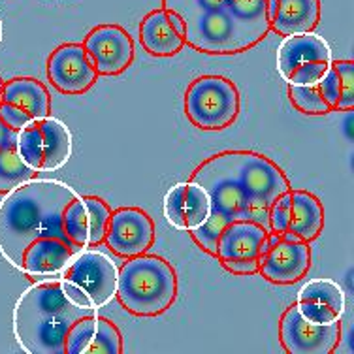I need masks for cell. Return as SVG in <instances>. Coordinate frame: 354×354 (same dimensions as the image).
I'll return each instance as SVG.
<instances>
[{"label":"cell","instance_id":"1","mask_svg":"<svg viewBox=\"0 0 354 354\" xmlns=\"http://www.w3.org/2000/svg\"><path fill=\"white\" fill-rule=\"evenodd\" d=\"M191 179L202 185L209 196V217L191 236L212 257L218 234L234 221H251L270 230L272 204L292 189L285 171L272 158L254 151L217 153L205 158Z\"/></svg>","mask_w":354,"mask_h":354},{"label":"cell","instance_id":"2","mask_svg":"<svg viewBox=\"0 0 354 354\" xmlns=\"http://www.w3.org/2000/svg\"><path fill=\"white\" fill-rule=\"evenodd\" d=\"M185 23V41L207 55H238L272 30L270 0H162Z\"/></svg>","mask_w":354,"mask_h":354},{"label":"cell","instance_id":"3","mask_svg":"<svg viewBox=\"0 0 354 354\" xmlns=\"http://www.w3.org/2000/svg\"><path fill=\"white\" fill-rule=\"evenodd\" d=\"M77 196L75 189L55 179H28L8 191L0 202V254L21 270L25 249L38 238H57L82 249L62 228V213Z\"/></svg>","mask_w":354,"mask_h":354},{"label":"cell","instance_id":"4","mask_svg":"<svg viewBox=\"0 0 354 354\" xmlns=\"http://www.w3.org/2000/svg\"><path fill=\"white\" fill-rule=\"evenodd\" d=\"M96 309L75 306L64 294L61 279L36 281L21 294L14 307V335L28 354H64L70 328Z\"/></svg>","mask_w":354,"mask_h":354},{"label":"cell","instance_id":"5","mask_svg":"<svg viewBox=\"0 0 354 354\" xmlns=\"http://www.w3.org/2000/svg\"><path fill=\"white\" fill-rule=\"evenodd\" d=\"M115 296L129 313L157 317L176 301L177 275L166 260L143 252L119 270Z\"/></svg>","mask_w":354,"mask_h":354},{"label":"cell","instance_id":"6","mask_svg":"<svg viewBox=\"0 0 354 354\" xmlns=\"http://www.w3.org/2000/svg\"><path fill=\"white\" fill-rule=\"evenodd\" d=\"M185 113L196 129H228L239 115L238 87L223 75L196 77L185 95Z\"/></svg>","mask_w":354,"mask_h":354},{"label":"cell","instance_id":"7","mask_svg":"<svg viewBox=\"0 0 354 354\" xmlns=\"http://www.w3.org/2000/svg\"><path fill=\"white\" fill-rule=\"evenodd\" d=\"M17 151L35 174L59 170L72 157V132L59 119L44 117L17 130Z\"/></svg>","mask_w":354,"mask_h":354},{"label":"cell","instance_id":"8","mask_svg":"<svg viewBox=\"0 0 354 354\" xmlns=\"http://www.w3.org/2000/svg\"><path fill=\"white\" fill-rule=\"evenodd\" d=\"M332 64V49L319 35L285 36L277 49V70L288 85H315Z\"/></svg>","mask_w":354,"mask_h":354},{"label":"cell","instance_id":"9","mask_svg":"<svg viewBox=\"0 0 354 354\" xmlns=\"http://www.w3.org/2000/svg\"><path fill=\"white\" fill-rule=\"evenodd\" d=\"M119 270L108 254L95 249H82L70 260L61 279L74 285L85 296L88 306L100 309L113 300Z\"/></svg>","mask_w":354,"mask_h":354},{"label":"cell","instance_id":"10","mask_svg":"<svg viewBox=\"0 0 354 354\" xmlns=\"http://www.w3.org/2000/svg\"><path fill=\"white\" fill-rule=\"evenodd\" d=\"M272 232L251 221H234L218 234L215 257L226 270L238 275L259 273L260 259Z\"/></svg>","mask_w":354,"mask_h":354},{"label":"cell","instance_id":"11","mask_svg":"<svg viewBox=\"0 0 354 354\" xmlns=\"http://www.w3.org/2000/svg\"><path fill=\"white\" fill-rule=\"evenodd\" d=\"M279 337L288 354H332L339 345L341 320L332 324L311 322L301 317L294 304L281 317Z\"/></svg>","mask_w":354,"mask_h":354},{"label":"cell","instance_id":"12","mask_svg":"<svg viewBox=\"0 0 354 354\" xmlns=\"http://www.w3.org/2000/svg\"><path fill=\"white\" fill-rule=\"evenodd\" d=\"M51 113L48 88L32 77H15L4 83L0 96V119L14 130Z\"/></svg>","mask_w":354,"mask_h":354},{"label":"cell","instance_id":"13","mask_svg":"<svg viewBox=\"0 0 354 354\" xmlns=\"http://www.w3.org/2000/svg\"><path fill=\"white\" fill-rule=\"evenodd\" d=\"M311 268L309 243L300 239L270 234L268 245L260 259L259 273L275 285H294L304 279Z\"/></svg>","mask_w":354,"mask_h":354},{"label":"cell","instance_id":"14","mask_svg":"<svg viewBox=\"0 0 354 354\" xmlns=\"http://www.w3.org/2000/svg\"><path fill=\"white\" fill-rule=\"evenodd\" d=\"M104 241L117 257L132 259L153 247L155 223L140 207H119L111 212Z\"/></svg>","mask_w":354,"mask_h":354},{"label":"cell","instance_id":"15","mask_svg":"<svg viewBox=\"0 0 354 354\" xmlns=\"http://www.w3.org/2000/svg\"><path fill=\"white\" fill-rule=\"evenodd\" d=\"M83 48L98 75H117L134 61V41L124 28L98 25L85 38Z\"/></svg>","mask_w":354,"mask_h":354},{"label":"cell","instance_id":"16","mask_svg":"<svg viewBox=\"0 0 354 354\" xmlns=\"http://www.w3.org/2000/svg\"><path fill=\"white\" fill-rule=\"evenodd\" d=\"M48 77L64 95H83L95 85L98 74L83 44H62L49 55Z\"/></svg>","mask_w":354,"mask_h":354},{"label":"cell","instance_id":"17","mask_svg":"<svg viewBox=\"0 0 354 354\" xmlns=\"http://www.w3.org/2000/svg\"><path fill=\"white\" fill-rule=\"evenodd\" d=\"M111 207L98 196H77L62 213V228L82 249L100 245L106 236Z\"/></svg>","mask_w":354,"mask_h":354},{"label":"cell","instance_id":"18","mask_svg":"<svg viewBox=\"0 0 354 354\" xmlns=\"http://www.w3.org/2000/svg\"><path fill=\"white\" fill-rule=\"evenodd\" d=\"M164 217L176 230L194 232L209 217V196L196 181H181L164 196Z\"/></svg>","mask_w":354,"mask_h":354},{"label":"cell","instance_id":"19","mask_svg":"<svg viewBox=\"0 0 354 354\" xmlns=\"http://www.w3.org/2000/svg\"><path fill=\"white\" fill-rule=\"evenodd\" d=\"M123 337L111 320L93 315L83 317L70 328L64 339V354H121Z\"/></svg>","mask_w":354,"mask_h":354},{"label":"cell","instance_id":"20","mask_svg":"<svg viewBox=\"0 0 354 354\" xmlns=\"http://www.w3.org/2000/svg\"><path fill=\"white\" fill-rule=\"evenodd\" d=\"M140 41L153 57H174L187 46L185 23L164 8L153 10L140 23Z\"/></svg>","mask_w":354,"mask_h":354},{"label":"cell","instance_id":"21","mask_svg":"<svg viewBox=\"0 0 354 354\" xmlns=\"http://www.w3.org/2000/svg\"><path fill=\"white\" fill-rule=\"evenodd\" d=\"M296 307L301 317L319 324H332L345 313V292L335 281L313 279L301 286Z\"/></svg>","mask_w":354,"mask_h":354},{"label":"cell","instance_id":"22","mask_svg":"<svg viewBox=\"0 0 354 354\" xmlns=\"http://www.w3.org/2000/svg\"><path fill=\"white\" fill-rule=\"evenodd\" d=\"M82 249L72 247L57 238H38L25 249L21 272L36 281L61 277L70 260Z\"/></svg>","mask_w":354,"mask_h":354},{"label":"cell","instance_id":"23","mask_svg":"<svg viewBox=\"0 0 354 354\" xmlns=\"http://www.w3.org/2000/svg\"><path fill=\"white\" fill-rule=\"evenodd\" d=\"M270 19L281 36L313 32L320 23V0H270Z\"/></svg>","mask_w":354,"mask_h":354},{"label":"cell","instance_id":"24","mask_svg":"<svg viewBox=\"0 0 354 354\" xmlns=\"http://www.w3.org/2000/svg\"><path fill=\"white\" fill-rule=\"evenodd\" d=\"M324 228V209L320 200L307 191H290V215L285 234L311 243Z\"/></svg>","mask_w":354,"mask_h":354},{"label":"cell","instance_id":"25","mask_svg":"<svg viewBox=\"0 0 354 354\" xmlns=\"http://www.w3.org/2000/svg\"><path fill=\"white\" fill-rule=\"evenodd\" d=\"M320 95L330 106V109L351 111L354 108V62L332 61L330 68L324 72L317 83Z\"/></svg>","mask_w":354,"mask_h":354},{"label":"cell","instance_id":"26","mask_svg":"<svg viewBox=\"0 0 354 354\" xmlns=\"http://www.w3.org/2000/svg\"><path fill=\"white\" fill-rule=\"evenodd\" d=\"M35 177V171L23 162L17 151V130L0 119V194Z\"/></svg>","mask_w":354,"mask_h":354},{"label":"cell","instance_id":"27","mask_svg":"<svg viewBox=\"0 0 354 354\" xmlns=\"http://www.w3.org/2000/svg\"><path fill=\"white\" fill-rule=\"evenodd\" d=\"M288 98L294 108L306 115H324L332 109L320 95L319 85H288Z\"/></svg>","mask_w":354,"mask_h":354},{"label":"cell","instance_id":"28","mask_svg":"<svg viewBox=\"0 0 354 354\" xmlns=\"http://www.w3.org/2000/svg\"><path fill=\"white\" fill-rule=\"evenodd\" d=\"M290 191L279 194L272 204V209H270V230L273 234H285L286 232L288 215H290Z\"/></svg>","mask_w":354,"mask_h":354},{"label":"cell","instance_id":"29","mask_svg":"<svg viewBox=\"0 0 354 354\" xmlns=\"http://www.w3.org/2000/svg\"><path fill=\"white\" fill-rule=\"evenodd\" d=\"M2 88H4V82H2V77H0V96H2Z\"/></svg>","mask_w":354,"mask_h":354},{"label":"cell","instance_id":"30","mask_svg":"<svg viewBox=\"0 0 354 354\" xmlns=\"http://www.w3.org/2000/svg\"><path fill=\"white\" fill-rule=\"evenodd\" d=\"M2 32H4V30H2V21H0V41H2Z\"/></svg>","mask_w":354,"mask_h":354}]
</instances>
